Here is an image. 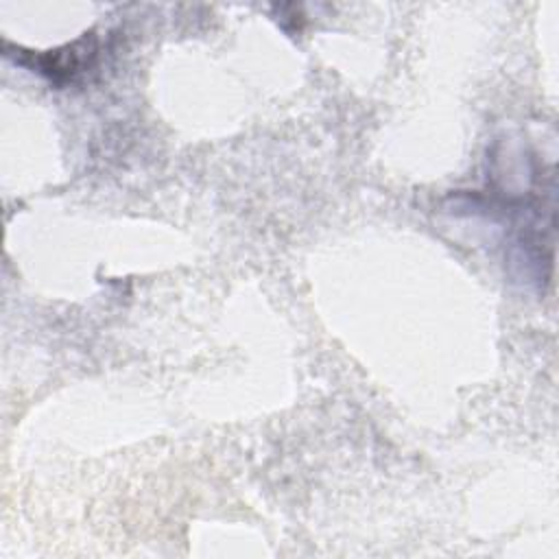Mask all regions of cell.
<instances>
[{
  "label": "cell",
  "instance_id": "1",
  "mask_svg": "<svg viewBox=\"0 0 559 559\" xmlns=\"http://www.w3.org/2000/svg\"><path fill=\"white\" fill-rule=\"evenodd\" d=\"M96 57V46L92 37H83L74 41L72 46H66L61 50H50L48 55L37 57V72L50 76L57 83L70 81L74 74L83 72V66H90V61Z\"/></svg>",
  "mask_w": 559,
  "mask_h": 559
}]
</instances>
